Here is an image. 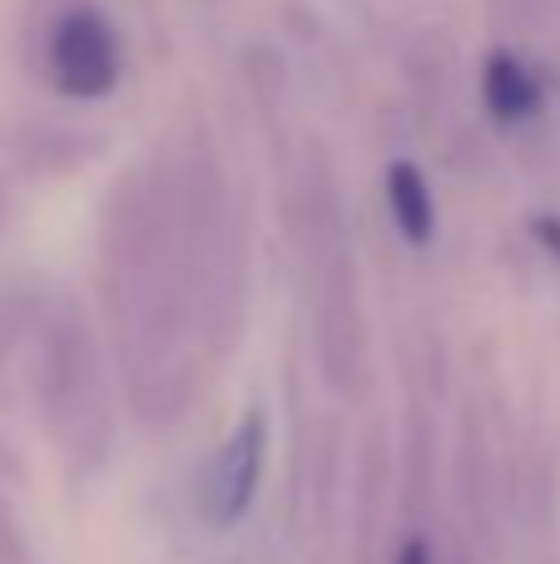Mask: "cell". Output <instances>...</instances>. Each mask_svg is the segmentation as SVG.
<instances>
[{"mask_svg":"<svg viewBox=\"0 0 560 564\" xmlns=\"http://www.w3.org/2000/svg\"><path fill=\"white\" fill-rule=\"evenodd\" d=\"M99 282L125 401L144 426H174L198 391V302L164 169H134L99 214Z\"/></svg>","mask_w":560,"mask_h":564,"instance_id":"cell-1","label":"cell"},{"mask_svg":"<svg viewBox=\"0 0 560 564\" xmlns=\"http://www.w3.org/2000/svg\"><path fill=\"white\" fill-rule=\"evenodd\" d=\"M25 381L50 441L65 451L69 466L95 470L115 446V401L99 341L75 302H40L30 327Z\"/></svg>","mask_w":560,"mask_h":564,"instance_id":"cell-2","label":"cell"},{"mask_svg":"<svg viewBox=\"0 0 560 564\" xmlns=\"http://www.w3.org/2000/svg\"><path fill=\"white\" fill-rule=\"evenodd\" d=\"M303 243H308V278H313V341L323 361L327 387L353 391L363 377V302H357V268L343 234V214L327 188V178H308L303 194Z\"/></svg>","mask_w":560,"mask_h":564,"instance_id":"cell-3","label":"cell"},{"mask_svg":"<svg viewBox=\"0 0 560 564\" xmlns=\"http://www.w3.org/2000/svg\"><path fill=\"white\" fill-rule=\"evenodd\" d=\"M119 35L95 6H69L55 15L45 35V75L60 95L69 99H99L119 85Z\"/></svg>","mask_w":560,"mask_h":564,"instance_id":"cell-4","label":"cell"},{"mask_svg":"<svg viewBox=\"0 0 560 564\" xmlns=\"http://www.w3.org/2000/svg\"><path fill=\"white\" fill-rule=\"evenodd\" d=\"M263 466H268V416L263 411H248L234 431H228L224 451L214 456L204 486V516L208 525L228 530L248 516L258 486H263Z\"/></svg>","mask_w":560,"mask_h":564,"instance_id":"cell-5","label":"cell"},{"mask_svg":"<svg viewBox=\"0 0 560 564\" xmlns=\"http://www.w3.org/2000/svg\"><path fill=\"white\" fill-rule=\"evenodd\" d=\"M387 208H392V224L397 234L407 238L412 248H427L437 238V198H432V184L417 164L397 159L387 169Z\"/></svg>","mask_w":560,"mask_h":564,"instance_id":"cell-6","label":"cell"},{"mask_svg":"<svg viewBox=\"0 0 560 564\" xmlns=\"http://www.w3.org/2000/svg\"><path fill=\"white\" fill-rule=\"evenodd\" d=\"M482 95H486V109H492L502 124H521V119L541 115V85H536L531 69H526L516 55H506V50L486 59Z\"/></svg>","mask_w":560,"mask_h":564,"instance_id":"cell-7","label":"cell"},{"mask_svg":"<svg viewBox=\"0 0 560 564\" xmlns=\"http://www.w3.org/2000/svg\"><path fill=\"white\" fill-rule=\"evenodd\" d=\"M30 327H35V302L0 297V381L10 377L20 351L30 347Z\"/></svg>","mask_w":560,"mask_h":564,"instance_id":"cell-8","label":"cell"},{"mask_svg":"<svg viewBox=\"0 0 560 564\" xmlns=\"http://www.w3.org/2000/svg\"><path fill=\"white\" fill-rule=\"evenodd\" d=\"M0 564H30L25 525H20L15 506H10V496H6V480H0Z\"/></svg>","mask_w":560,"mask_h":564,"instance_id":"cell-9","label":"cell"},{"mask_svg":"<svg viewBox=\"0 0 560 564\" xmlns=\"http://www.w3.org/2000/svg\"><path fill=\"white\" fill-rule=\"evenodd\" d=\"M392 564H437V555H432V540H427V535H407Z\"/></svg>","mask_w":560,"mask_h":564,"instance_id":"cell-10","label":"cell"},{"mask_svg":"<svg viewBox=\"0 0 560 564\" xmlns=\"http://www.w3.org/2000/svg\"><path fill=\"white\" fill-rule=\"evenodd\" d=\"M531 228H536V238H541V243H546V248H551V253L560 258V218H536Z\"/></svg>","mask_w":560,"mask_h":564,"instance_id":"cell-11","label":"cell"},{"mask_svg":"<svg viewBox=\"0 0 560 564\" xmlns=\"http://www.w3.org/2000/svg\"><path fill=\"white\" fill-rule=\"evenodd\" d=\"M0 480H6V486H15L20 480V466H15V456H10L6 441H0Z\"/></svg>","mask_w":560,"mask_h":564,"instance_id":"cell-12","label":"cell"},{"mask_svg":"<svg viewBox=\"0 0 560 564\" xmlns=\"http://www.w3.org/2000/svg\"><path fill=\"white\" fill-rule=\"evenodd\" d=\"M0 218H6V198H0Z\"/></svg>","mask_w":560,"mask_h":564,"instance_id":"cell-13","label":"cell"}]
</instances>
